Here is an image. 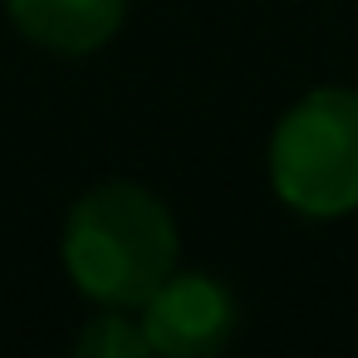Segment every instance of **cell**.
<instances>
[{
  "label": "cell",
  "instance_id": "obj_1",
  "mask_svg": "<svg viewBox=\"0 0 358 358\" xmlns=\"http://www.w3.org/2000/svg\"><path fill=\"white\" fill-rule=\"evenodd\" d=\"M64 270L103 309H143L177 270V221L138 182H103L69 206Z\"/></svg>",
  "mask_w": 358,
  "mask_h": 358
},
{
  "label": "cell",
  "instance_id": "obj_2",
  "mask_svg": "<svg viewBox=\"0 0 358 358\" xmlns=\"http://www.w3.org/2000/svg\"><path fill=\"white\" fill-rule=\"evenodd\" d=\"M270 187L275 196L314 221L358 211V94L314 89L304 94L270 138Z\"/></svg>",
  "mask_w": 358,
  "mask_h": 358
},
{
  "label": "cell",
  "instance_id": "obj_3",
  "mask_svg": "<svg viewBox=\"0 0 358 358\" xmlns=\"http://www.w3.org/2000/svg\"><path fill=\"white\" fill-rule=\"evenodd\" d=\"M236 299L216 275L172 270L148 299H143V334L152 353L167 358H201L231 343L236 334Z\"/></svg>",
  "mask_w": 358,
  "mask_h": 358
},
{
  "label": "cell",
  "instance_id": "obj_4",
  "mask_svg": "<svg viewBox=\"0 0 358 358\" xmlns=\"http://www.w3.org/2000/svg\"><path fill=\"white\" fill-rule=\"evenodd\" d=\"M6 10L30 45L79 59L103 50L118 35L128 0H6Z\"/></svg>",
  "mask_w": 358,
  "mask_h": 358
},
{
  "label": "cell",
  "instance_id": "obj_5",
  "mask_svg": "<svg viewBox=\"0 0 358 358\" xmlns=\"http://www.w3.org/2000/svg\"><path fill=\"white\" fill-rule=\"evenodd\" d=\"M74 353H89V358H143V353H152V343H148L138 319H123V309H103L99 319H89L74 334Z\"/></svg>",
  "mask_w": 358,
  "mask_h": 358
}]
</instances>
